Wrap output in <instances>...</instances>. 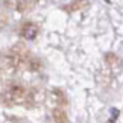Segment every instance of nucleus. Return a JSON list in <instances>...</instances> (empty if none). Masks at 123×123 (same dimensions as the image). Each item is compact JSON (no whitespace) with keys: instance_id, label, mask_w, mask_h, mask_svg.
<instances>
[{"instance_id":"1","label":"nucleus","mask_w":123,"mask_h":123,"mask_svg":"<svg viewBox=\"0 0 123 123\" xmlns=\"http://www.w3.org/2000/svg\"><path fill=\"white\" fill-rule=\"evenodd\" d=\"M0 102L6 106H17V105H27L32 102V93L23 85H9L6 90L0 94Z\"/></svg>"},{"instance_id":"2","label":"nucleus","mask_w":123,"mask_h":123,"mask_svg":"<svg viewBox=\"0 0 123 123\" xmlns=\"http://www.w3.org/2000/svg\"><path fill=\"white\" fill-rule=\"evenodd\" d=\"M37 35H38V26L35 25V23H31L27 21L21 27V37L26 40H34L37 38Z\"/></svg>"},{"instance_id":"3","label":"nucleus","mask_w":123,"mask_h":123,"mask_svg":"<svg viewBox=\"0 0 123 123\" xmlns=\"http://www.w3.org/2000/svg\"><path fill=\"white\" fill-rule=\"evenodd\" d=\"M53 122L55 123H68V117L65 114V111L61 110V108H55L53 110Z\"/></svg>"}]
</instances>
